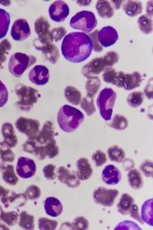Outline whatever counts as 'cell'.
<instances>
[{
	"mask_svg": "<svg viewBox=\"0 0 153 230\" xmlns=\"http://www.w3.org/2000/svg\"><path fill=\"white\" fill-rule=\"evenodd\" d=\"M2 213V211L1 210V209L0 207V218L1 217V214Z\"/></svg>",
	"mask_w": 153,
	"mask_h": 230,
	"instance_id": "23",
	"label": "cell"
},
{
	"mask_svg": "<svg viewBox=\"0 0 153 230\" xmlns=\"http://www.w3.org/2000/svg\"><path fill=\"white\" fill-rule=\"evenodd\" d=\"M78 178L81 180L88 179L91 175L92 170L88 161L84 159L78 160L77 163Z\"/></svg>",
	"mask_w": 153,
	"mask_h": 230,
	"instance_id": "7",
	"label": "cell"
},
{
	"mask_svg": "<svg viewBox=\"0 0 153 230\" xmlns=\"http://www.w3.org/2000/svg\"><path fill=\"white\" fill-rule=\"evenodd\" d=\"M133 201L131 196L127 193L123 194L117 205L118 212L123 215L128 214L131 209Z\"/></svg>",
	"mask_w": 153,
	"mask_h": 230,
	"instance_id": "8",
	"label": "cell"
},
{
	"mask_svg": "<svg viewBox=\"0 0 153 230\" xmlns=\"http://www.w3.org/2000/svg\"><path fill=\"white\" fill-rule=\"evenodd\" d=\"M17 91L18 93L21 96V101L20 103L22 104H30L36 101L34 91L31 89L23 87Z\"/></svg>",
	"mask_w": 153,
	"mask_h": 230,
	"instance_id": "9",
	"label": "cell"
},
{
	"mask_svg": "<svg viewBox=\"0 0 153 230\" xmlns=\"http://www.w3.org/2000/svg\"><path fill=\"white\" fill-rule=\"evenodd\" d=\"M141 215L143 221L149 225L153 226L152 198L147 200L143 204L141 208Z\"/></svg>",
	"mask_w": 153,
	"mask_h": 230,
	"instance_id": "6",
	"label": "cell"
},
{
	"mask_svg": "<svg viewBox=\"0 0 153 230\" xmlns=\"http://www.w3.org/2000/svg\"><path fill=\"white\" fill-rule=\"evenodd\" d=\"M17 217V213L13 211L7 213L2 212L1 218L7 224L9 225H12L16 222Z\"/></svg>",
	"mask_w": 153,
	"mask_h": 230,
	"instance_id": "15",
	"label": "cell"
},
{
	"mask_svg": "<svg viewBox=\"0 0 153 230\" xmlns=\"http://www.w3.org/2000/svg\"><path fill=\"white\" fill-rule=\"evenodd\" d=\"M137 5L135 3H132L129 5L127 9V12H129V13L133 14L137 11Z\"/></svg>",
	"mask_w": 153,
	"mask_h": 230,
	"instance_id": "21",
	"label": "cell"
},
{
	"mask_svg": "<svg viewBox=\"0 0 153 230\" xmlns=\"http://www.w3.org/2000/svg\"><path fill=\"white\" fill-rule=\"evenodd\" d=\"M25 194L30 199L33 200L39 198L41 195L39 188L35 185H31L27 189Z\"/></svg>",
	"mask_w": 153,
	"mask_h": 230,
	"instance_id": "16",
	"label": "cell"
},
{
	"mask_svg": "<svg viewBox=\"0 0 153 230\" xmlns=\"http://www.w3.org/2000/svg\"><path fill=\"white\" fill-rule=\"evenodd\" d=\"M19 225L26 229H33L34 228L33 216L28 214L26 211L22 212L20 214Z\"/></svg>",
	"mask_w": 153,
	"mask_h": 230,
	"instance_id": "11",
	"label": "cell"
},
{
	"mask_svg": "<svg viewBox=\"0 0 153 230\" xmlns=\"http://www.w3.org/2000/svg\"><path fill=\"white\" fill-rule=\"evenodd\" d=\"M5 193V190L4 189L0 186V196Z\"/></svg>",
	"mask_w": 153,
	"mask_h": 230,
	"instance_id": "22",
	"label": "cell"
},
{
	"mask_svg": "<svg viewBox=\"0 0 153 230\" xmlns=\"http://www.w3.org/2000/svg\"><path fill=\"white\" fill-rule=\"evenodd\" d=\"M115 230H141L140 227L136 223L130 220L120 222L115 228Z\"/></svg>",
	"mask_w": 153,
	"mask_h": 230,
	"instance_id": "13",
	"label": "cell"
},
{
	"mask_svg": "<svg viewBox=\"0 0 153 230\" xmlns=\"http://www.w3.org/2000/svg\"><path fill=\"white\" fill-rule=\"evenodd\" d=\"M120 178L119 171L112 165L107 166L102 173V180L108 185H114L117 184L120 180Z\"/></svg>",
	"mask_w": 153,
	"mask_h": 230,
	"instance_id": "3",
	"label": "cell"
},
{
	"mask_svg": "<svg viewBox=\"0 0 153 230\" xmlns=\"http://www.w3.org/2000/svg\"><path fill=\"white\" fill-rule=\"evenodd\" d=\"M71 226L73 230H85L88 227V222L84 217H79L74 220Z\"/></svg>",
	"mask_w": 153,
	"mask_h": 230,
	"instance_id": "14",
	"label": "cell"
},
{
	"mask_svg": "<svg viewBox=\"0 0 153 230\" xmlns=\"http://www.w3.org/2000/svg\"><path fill=\"white\" fill-rule=\"evenodd\" d=\"M55 166L51 165L46 166L43 169V171L45 177L48 179L53 180L55 178L54 171Z\"/></svg>",
	"mask_w": 153,
	"mask_h": 230,
	"instance_id": "18",
	"label": "cell"
},
{
	"mask_svg": "<svg viewBox=\"0 0 153 230\" xmlns=\"http://www.w3.org/2000/svg\"><path fill=\"white\" fill-rule=\"evenodd\" d=\"M3 178L7 183L11 184H15L17 182L18 179L12 170V168L8 169L4 172L3 174Z\"/></svg>",
	"mask_w": 153,
	"mask_h": 230,
	"instance_id": "17",
	"label": "cell"
},
{
	"mask_svg": "<svg viewBox=\"0 0 153 230\" xmlns=\"http://www.w3.org/2000/svg\"><path fill=\"white\" fill-rule=\"evenodd\" d=\"M142 168L146 175L147 177H152V165L148 163L145 164L143 166Z\"/></svg>",
	"mask_w": 153,
	"mask_h": 230,
	"instance_id": "20",
	"label": "cell"
},
{
	"mask_svg": "<svg viewBox=\"0 0 153 230\" xmlns=\"http://www.w3.org/2000/svg\"><path fill=\"white\" fill-rule=\"evenodd\" d=\"M36 170L34 162L27 159L20 162L18 165L17 171L19 175L23 178H28L33 176Z\"/></svg>",
	"mask_w": 153,
	"mask_h": 230,
	"instance_id": "4",
	"label": "cell"
},
{
	"mask_svg": "<svg viewBox=\"0 0 153 230\" xmlns=\"http://www.w3.org/2000/svg\"><path fill=\"white\" fill-rule=\"evenodd\" d=\"M118 194V192L116 189H108L100 187L94 192L93 197L97 203L104 206H111Z\"/></svg>",
	"mask_w": 153,
	"mask_h": 230,
	"instance_id": "1",
	"label": "cell"
},
{
	"mask_svg": "<svg viewBox=\"0 0 153 230\" xmlns=\"http://www.w3.org/2000/svg\"><path fill=\"white\" fill-rule=\"evenodd\" d=\"M45 209L46 213L52 217H56L62 213L63 207L57 198L53 197L47 198L45 201Z\"/></svg>",
	"mask_w": 153,
	"mask_h": 230,
	"instance_id": "2",
	"label": "cell"
},
{
	"mask_svg": "<svg viewBox=\"0 0 153 230\" xmlns=\"http://www.w3.org/2000/svg\"><path fill=\"white\" fill-rule=\"evenodd\" d=\"M57 225V221L47 218H40L38 220V226L40 230H55Z\"/></svg>",
	"mask_w": 153,
	"mask_h": 230,
	"instance_id": "12",
	"label": "cell"
},
{
	"mask_svg": "<svg viewBox=\"0 0 153 230\" xmlns=\"http://www.w3.org/2000/svg\"><path fill=\"white\" fill-rule=\"evenodd\" d=\"M58 173L57 177L59 180L69 187H74L79 185V181L75 175L70 174L68 170L64 168H60Z\"/></svg>",
	"mask_w": 153,
	"mask_h": 230,
	"instance_id": "5",
	"label": "cell"
},
{
	"mask_svg": "<svg viewBox=\"0 0 153 230\" xmlns=\"http://www.w3.org/2000/svg\"><path fill=\"white\" fill-rule=\"evenodd\" d=\"M128 181L131 187L135 189L141 188L143 180L139 172L136 169L130 171L128 174Z\"/></svg>",
	"mask_w": 153,
	"mask_h": 230,
	"instance_id": "10",
	"label": "cell"
},
{
	"mask_svg": "<svg viewBox=\"0 0 153 230\" xmlns=\"http://www.w3.org/2000/svg\"><path fill=\"white\" fill-rule=\"evenodd\" d=\"M130 216L132 218L137 220L140 223L143 222L141 220L138 211V208L135 205H133L130 210Z\"/></svg>",
	"mask_w": 153,
	"mask_h": 230,
	"instance_id": "19",
	"label": "cell"
}]
</instances>
